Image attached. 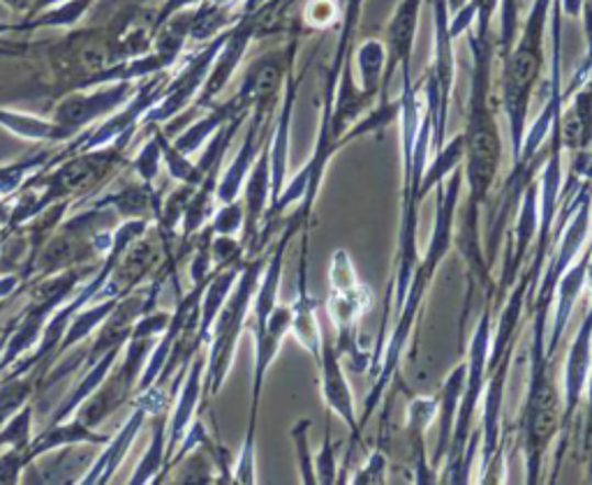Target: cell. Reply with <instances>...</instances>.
I'll return each mask as SVG.
<instances>
[{"label": "cell", "instance_id": "5b68a950", "mask_svg": "<svg viewBox=\"0 0 592 485\" xmlns=\"http://www.w3.org/2000/svg\"><path fill=\"white\" fill-rule=\"evenodd\" d=\"M493 298H487L484 303V313H481L474 334L470 340L468 349V374H466V391L463 398H460L458 414L454 421V432H451V442L445 455V470L440 474L443 481L447 483H463L460 478V467H463V455L468 451L470 437H472V426H474V416L481 405V395H484L487 377H489V357H491V342H493Z\"/></svg>", "mask_w": 592, "mask_h": 485}, {"label": "cell", "instance_id": "836d02e7", "mask_svg": "<svg viewBox=\"0 0 592 485\" xmlns=\"http://www.w3.org/2000/svg\"><path fill=\"white\" fill-rule=\"evenodd\" d=\"M160 160H163V148H160V142L156 137V132H153V139L139 150V156L133 162L135 171L139 173V179L144 183L156 181L158 169H160Z\"/></svg>", "mask_w": 592, "mask_h": 485}, {"label": "cell", "instance_id": "cb8c5ba5", "mask_svg": "<svg viewBox=\"0 0 592 485\" xmlns=\"http://www.w3.org/2000/svg\"><path fill=\"white\" fill-rule=\"evenodd\" d=\"M37 382V370L19 374V377H5L3 386H0V428H3L21 407L29 405Z\"/></svg>", "mask_w": 592, "mask_h": 485}, {"label": "cell", "instance_id": "8d00e7d4", "mask_svg": "<svg viewBox=\"0 0 592 485\" xmlns=\"http://www.w3.org/2000/svg\"><path fill=\"white\" fill-rule=\"evenodd\" d=\"M29 462V449H10L0 455V483H16Z\"/></svg>", "mask_w": 592, "mask_h": 485}, {"label": "cell", "instance_id": "60d3db41", "mask_svg": "<svg viewBox=\"0 0 592 485\" xmlns=\"http://www.w3.org/2000/svg\"><path fill=\"white\" fill-rule=\"evenodd\" d=\"M470 3V0H447V8H449V12H458L460 8H466Z\"/></svg>", "mask_w": 592, "mask_h": 485}, {"label": "cell", "instance_id": "8fae6325", "mask_svg": "<svg viewBox=\"0 0 592 485\" xmlns=\"http://www.w3.org/2000/svg\"><path fill=\"white\" fill-rule=\"evenodd\" d=\"M372 303V294L364 282L355 284L353 290L345 292H332L328 290V296L324 301L326 315L332 319L336 328V349L343 357H349L355 365L359 363V349H357V328Z\"/></svg>", "mask_w": 592, "mask_h": 485}, {"label": "cell", "instance_id": "44dd1931", "mask_svg": "<svg viewBox=\"0 0 592 485\" xmlns=\"http://www.w3.org/2000/svg\"><path fill=\"white\" fill-rule=\"evenodd\" d=\"M236 116H250V114L244 112L234 98L227 100L225 104H215L211 106V112L204 119L192 123L181 137L174 139V146H177L183 156H192V153L200 150L204 142H209L217 129H221L225 123L234 121Z\"/></svg>", "mask_w": 592, "mask_h": 485}, {"label": "cell", "instance_id": "e0dca14e", "mask_svg": "<svg viewBox=\"0 0 592 485\" xmlns=\"http://www.w3.org/2000/svg\"><path fill=\"white\" fill-rule=\"evenodd\" d=\"M466 374H468V363L466 361L458 363L447 374V380L443 382L440 393H437V416H435V421H437V447H435V453H433V460H431V465L435 470L445 462V455H447V449H449V442H451L458 405H460V398H463V391H466Z\"/></svg>", "mask_w": 592, "mask_h": 485}, {"label": "cell", "instance_id": "d6a6232c", "mask_svg": "<svg viewBox=\"0 0 592 485\" xmlns=\"http://www.w3.org/2000/svg\"><path fill=\"white\" fill-rule=\"evenodd\" d=\"M336 451L338 444L332 439V430H326V439L320 449V453L313 458L315 460V476L317 483L332 485L338 481V462H336Z\"/></svg>", "mask_w": 592, "mask_h": 485}, {"label": "cell", "instance_id": "d4e9b609", "mask_svg": "<svg viewBox=\"0 0 592 485\" xmlns=\"http://www.w3.org/2000/svg\"><path fill=\"white\" fill-rule=\"evenodd\" d=\"M153 132H156V137L160 142V148H163V160L167 162V171L174 181H179V183H188V185H200L202 183V171L197 169V165H192L188 160V156H183V153L174 146L169 139H167V132H163L158 127V123H150L148 125Z\"/></svg>", "mask_w": 592, "mask_h": 485}, {"label": "cell", "instance_id": "6da1fadb", "mask_svg": "<svg viewBox=\"0 0 592 485\" xmlns=\"http://www.w3.org/2000/svg\"><path fill=\"white\" fill-rule=\"evenodd\" d=\"M466 188V173H463V165L456 167L445 183L437 185V202H435V225H433V234L428 240L426 255L416 261L410 286L405 292L403 305L399 307V322L393 326V330L389 334L384 347H382V357L376 370V384H372L370 393L366 395L364 401V414L359 418V428L364 432L366 424L370 421V416L378 411V405L382 401V395L387 393L389 384L396 377V372L401 368L405 347L412 338V330L416 319L422 315L424 301L428 296L431 284L440 271L443 261L447 259L451 246H454V225H456V208L460 204V194H463Z\"/></svg>", "mask_w": 592, "mask_h": 485}, {"label": "cell", "instance_id": "ffe728a7", "mask_svg": "<svg viewBox=\"0 0 592 485\" xmlns=\"http://www.w3.org/2000/svg\"><path fill=\"white\" fill-rule=\"evenodd\" d=\"M107 435L96 432L86 424H81L79 418L70 424H56L49 426V430L42 432L37 439H33L29 447V460H37V455H45L49 451H56L60 447H77V444H109Z\"/></svg>", "mask_w": 592, "mask_h": 485}, {"label": "cell", "instance_id": "ab89813d", "mask_svg": "<svg viewBox=\"0 0 592 485\" xmlns=\"http://www.w3.org/2000/svg\"><path fill=\"white\" fill-rule=\"evenodd\" d=\"M0 3H5L14 12H31L37 0H0Z\"/></svg>", "mask_w": 592, "mask_h": 485}, {"label": "cell", "instance_id": "4dcf8cb0", "mask_svg": "<svg viewBox=\"0 0 592 485\" xmlns=\"http://www.w3.org/2000/svg\"><path fill=\"white\" fill-rule=\"evenodd\" d=\"M359 282L361 278L357 275V269L349 252L343 248L334 250L332 261H328V290L345 292V290H353V286Z\"/></svg>", "mask_w": 592, "mask_h": 485}, {"label": "cell", "instance_id": "f35d334b", "mask_svg": "<svg viewBox=\"0 0 592 485\" xmlns=\"http://www.w3.org/2000/svg\"><path fill=\"white\" fill-rule=\"evenodd\" d=\"M202 3H206V0H167V3L163 5V10L158 12L156 21H153V26H150V33H156L167 19H171L174 14H179L188 8H200Z\"/></svg>", "mask_w": 592, "mask_h": 485}, {"label": "cell", "instance_id": "1f68e13d", "mask_svg": "<svg viewBox=\"0 0 592 485\" xmlns=\"http://www.w3.org/2000/svg\"><path fill=\"white\" fill-rule=\"evenodd\" d=\"M244 219H246L244 202L236 200V202L223 204L221 211L211 217L213 236H236L241 229H244Z\"/></svg>", "mask_w": 592, "mask_h": 485}, {"label": "cell", "instance_id": "f1b7e54d", "mask_svg": "<svg viewBox=\"0 0 592 485\" xmlns=\"http://www.w3.org/2000/svg\"><path fill=\"white\" fill-rule=\"evenodd\" d=\"M313 428L311 418H299V421L292 426L290 435L294 442V453H297V467H299V478L303 485H315L317 476H315V455L311 451V439L309 432Z\"/></svg>", "mask_w": 592, "mask_h": 485}, {"label": "cell", "instance_id": "5bb4252c", "mask_svg": "<svg viewBox=\"0 0 592 485\" xmlns=\"http://www.w3.org/2000/svg\"><path fill=\"white\" fill-rule=\"evenodd\" d=\"M590 255H592V248L588 243L585 248V255L583 257H577L572 267H569L562 278L558 280V286H556V313H554V324L551 328H548V338H546V349L548 354H558V347H560V340L565 336L567 330V324H569V317H572V311L574 305L581 296V292L588 286V271H590Z\"/></svg>", "mask_w": 592, "mask_h": 485}, {"label": "cell", "instance_id": "f546056e", "mask_svg": "<svg viewBox=\"0 0 592 485\" xmlns=\"http://www.w3.org/2000/svg\"><path fill=\"white\" fill-rule=\"evenodd\" d=\"M33 442V405L21 407L0 430V447L29 449Z\"/></svg>", "mask_w": 592, "mask_h": 485}, {"label": "cell", "instance_id": "ba28073f", "mask_svg": "<svg viewBox=\"0 0 592 485\" xmlns=\"http://www.w3.org/2000/svg\"><path fill=\"white\" fill-rule=\"evenodd\" d=\"M133 81H116L109 83L102 91L96 93H70L65 95L54 112V125L58 129V142L72 139L83 127H89L100 116L114 112L121 104L135 95Z\"/></svg>", "mask_w": 592, "mask_h": 485}, {"label": "cell", "instance_id": "4fadbf2b", "mask_svg": "<svg viewBox=\"0 0 592 485\" xmlns=\"http://www.w3.org/2000/svg\"><path fill=\"white\" fill-rule=\"evenodd\" d=\"M437 416V395H414L407 405L405 416V439L407 449L414 460V481L416 483H437L440 474L426 460V432L431 430Z\"/></svg>", "mask_w": 592, "mask_h": 485}, {"label": "cell", "instance_id": "2e32d148", "mask_svg": "<svg viewBox=\"0 0 592 485\" xmlns=\"http://www.w3.org/2000/svg\"><path fill=\"white\" fill-rule=\"evenodd\" d=\"M204 365H206V361H204V354H202V349H200V351H197V354H194V359L190 361V372H188L186 386L181 388L177 409H174V416H171V421H169V439H167V451H165V467H163V472L158 474L160 481H163L165 474H167L169 460L174 458V453H177V449L181 447L183 437H186V432H188V426H190L192 416H194L197 403H200L202 393H204V384H202Z\"/></svg>", "mask_w": 592, "mask_h": 485}, {"label": "cell", "instance_id": "4316f807", "mask_svg": "<svg viewBox=\"0 0 592 485\" xmlns=\"http://www.w3.org/2000/svg\"><path fill=\"white\" fill-rule=\"evenodd\" d=\"M165 430H167V424H165V416L163 411L156 414V426H153V439H150V449L146 451V455L142 458L139 467L135 472V476L130 478V483L133 485H139V483H146L148 478L158 476L165 467V451H167V439H165Z\"/></svg>", "mask_w": 592, "mask_h": 485}, {"label": "cell", "instance_id": "277c9868", "mask_svg": "<svg viewBox=\"0 0 592 485\" xmlns=\"http://www.w3.org/2000/svg\"><path fill=\"white\" fill-rule=\"evenodd\" d=\"M269 255H257L246 259L244 269L238 273V280L225 305L217 313L213 326H211V351L206 363V380H204V395H217L223 388L227 372L232 368L236 347L248 326V315L253 307V298L257 292V284L265 273Z\"/></svg>", "mask_w": 592, "mask_h": 485}, {"label": "cell", "instance_id": "3957f363", "mask_svg": "<svg viewBox=\"0 0 592 485\" xmlns=\"http://www.w3.org/2000/svg\"><path fill=\"white\" fill-rule=\"evenodd\" d=\"M551 3L554 0H535L512 52L502 58V106L510 121L514 160L521 153L530 100L544 68V33L551 19Z\"/></svg>", "mask_w": 592, "mask_h": 485}, {"label": "cell", "instance_id": "30bf717a", "mask_svg": "<svg viewBox=\"0 0 592 485\" xmlns=\"http://www.w3.org/2000/svg\"><path fill=\"white\" fill-rule=\"evenodd\" d=\"M317 370H320V393L322 403L326 409L336 414L340 421L347 426L349 435H353V442L361 439V428H359V416H357V405L353 386L347 382V374L343 368V354L336 349L334 340H328L324 336L322 340V351L315 359Z\"/></svg>", "mask_w": 592, "mask_h": 485}, {"label": "cell", "instance_id": "484cf974", "mask_svg": "<svg viewBox=\"0 0 592 485\" xmlns=\"http://www.w3.org/2000/svg\"><path fill=\"white\" fill-rule=\"evenodd\" d=\"M116 303H119V298L112 296L109 301H104V303L91 307V311H86V313L79 311V313L75 315V319L70 322L68 330H65V338H63L58 351L70 349L72 345H79L83 338H89V336H91V330L98 328V326L107 319V315H112V311L116 307ZM58 351H56V354H58Z\"/></svg>", "mask_w": 592, "mask_h": 485}, {"label": "cell", "instance_id": "8992f818", "mask_svg": "<svg viewBox=\"0 0 592 485\" xmlns=\"http://www.w3.org/2000/svg\"><path fill=\"white\" fill-rule=\"evenodd\" d=\"M81 269H72L68 273H63L45 284H40L37 290L33 292V301L24 311V315L19 317L16 328L10 334L5 349H3V359H0V370L10 368L24 351H29L37 338L42 336V330H45L52 313L56 307L70 296V292L75 290V284L81 280Z\"/></svg>", "mask_w": 592, "mask_h": 485}, {"label": "cell", "instance_id": "74e56055", "mask_svg": "<svg viewBox=\"0 0 592 485\" xmlns=\"http://www.w3.org/2000/svg\"><path fill=\"white\" fill-rule=\"evenodd\" d=\"M336 19H338L336 0H311L309 8H305V21H309L313 29L332 26Z\"/></svg>", "mask_w": 592, "mask_h": 485}, {"label": "cell", "instance_id": "ac0fdd59", "mask_svg": "<svg viewBox=\"0 0 592 485\" xmlns=\"http://www.w3.org/2000/svg\"><path fill=\"white\" fill-rule=\"evenodd\" d=\"M574 100L560 114V139L562 148L585 150L592 146V79L574 88Z\"/></svg>", "mask_w": 592, "mask_h": 485}, {"label": "cell", "instance_id": "7c38bea8", "mask_svg": "<svg viewBox=\"0 0 592 485\" xmlns=\"http://www.w3.org/2000/svg\"><path fill=\"white\" fill-rule=\"evenodd\" d=\"M422 0H401V5L393 12L387 33H384V49H387V65L380 88V100H387V88L396 75V70H410V58L414 49V35H416V21H420Z\"/></svg>", "mask_w": 592, "mask_h": 485}, {"label": "cell", "instance_id": "9a60e30c", "mask_svg": "<svg viewBox=\"0 0 592 485\" xmlns=\"http://www.w3.org/2000/svg\"><path fill=\"white\" fill-rule=\"evenodd\" d=\"M292 305V330L290 334L297 338V342L309 351L313 359L320 357L324 330L320 328L317 319V301L309 292V246L301 250V263H299V284H297V298Z\"/></svg>", "mask_w": 592, "mask_h": 485}, {"label": "cell", "instance_id": "83f0119b", "mask_svg": "<svg viewBox=\"0 0 592 485\" xmlns=\"http://www.w3.org/2000/svg\"><path fill=\"white\" fill-rule=\"evenodd\" d=\"M0 125L24 139L58 142V129L54 121H42L29 114H14V112H3V109H0Z\"/></svg>", "mask_w": 592, "mask_h": 485}, {"label": "cell", "instance_id": "9c48e42d", "mask_svg": "<svg viewBox=\"0 0 592 485\" xmlns=\"http://www.w3.org/2000/svg\"><path fill=\"white\" fill-rule=\"evenodd\" d=\"M590 370H592V303H590L588 313L577 330L572 345H569V354H567V363H565V409H562V418H560L562 442H560V449L556 455L554 481H556L558 470H560L569 428H572V424H574L581 401H583V393L588 388Z\"/></svg>", "mask_w": 592, "mask_h": 485}, {"label": "cell", "instance_id": "d6986e66", "mask_svg": "<svg viewBox=\"0 0 592 485\" xmlns=\"http://www.w3.org/2000/svg\"><path fill=\"white\" fill-rule=\"evenodd\" d=\"M144 418H146V409L135 405L133 416L127 418L125 426L119 430V435L114 439H109L107 451L98 458V462L91 467V472H86V478H81V483L91 485V483H109V481H112V476L121 467L125 453L130 451V447H133L137 432L142 430Z\"/></svg>", "mask_w": 592, "mask_h": 485}, {"label": "cell", "instance_id": "603a6c76", "mask_svg": "<svg viewBox=\"0 0 592 485\" xmlns=\"http://www.w3.org/2000/svg\"><path fill=\"white\" fill-rule=\"evenodd\" d=\"M357 65H359V77H361V88L376 98L382 88V77H384V65H387V49L384 42L370 37L366 40L361 47L357 49Z\"/></svg>", "mask_w": 592, "mask_h": 485}, {"label": "cell", "instance_id": "d590c367", "mask_svg": "<svg viewBox=\"0 0 592 485\" xmlns=\"http://www.w3.org/2000/svg\"><path fill=\"white\" fill-rule=\"evenodd\" d=\"M255 435L257 432H246L244 449H241L236 470H234V483H255L257 481V470H255Z\"/></svg>", "mask_w": 592, "mask_h": 485}, {"label": "cell", "instance_id": "b9f144b4", "mask_svg": "<svg viewBox=\"0 0 592 485\" xmlns=\"http://www.w3.org/2000/svg\"><path fill=\"white\" fill-rule=\"evenodd\" d=\"M3 240H5V238H3V234H0V248H3Z\"/></svg>", "mask_w": 592, "mask_h": 485}, {"label": "cell", "instance_id": "7a4b0ae2", "mask_svg": "<svg viewBox=\"0 0 592 485\" xmlns=\"http://www.w3.org/2000/svg\"><path fill=\"white\" fill-rule=\"evenodd\" d=\"M533 340H530V374L528 388H525V401L518 418L521 432V451H523V470L525 483H539L544 470V455L554 439L560 435L562 418V401L556 384V357L548 354V315L551 305L546 301H533Z\"/></svg>", "mask_w": 592, "mask_h": 485}, {"label": "cell", "instance_id": "52a82bcc", "mask_svg": "<svg viewBox=\"0 0 592 485\" xmlns=\"http://www.w3.org/2000/svg\"><path fill=\"white\" fill-rule=\"evenodd\" d=\"M227 31H223L221 35H215L206 47L194 54L188 63L186 68L174 77L171 81H167V88H165V95L160 98V102L156 106H150L146 116L142 119L144 125H150V123H165V121H171L174 116H179L183 109L190 106V102L197 100V95H200L202 86L213 68V60L217 56V52L223 49V44L227 40Z\"/></svg>", "mask_w": 592, "mask_h": 485}, {"label": "cell", "instance_id": "7bdbcfd3", "mask_svg": "<svg viewBox=\"0 0 592 485\" xmlns=\"http://www.w3.org/2000/svg\"><path fill=\"white\" fill-rule=\"evenodd\" d=\"M137 3H146V0H137Z\"/></svg>", "mask_w": 592, "mask_h": 485}, {"label": "cell", "instance_id": "e575fe53", "mask_svg": "<svg viewBox=\"0 0 592 485\" xmlns=\"http://www.w3.org/2000/svg\"><path fill=\"white\" fill-rule=\"evenodd\" d=\"M387 455L378 449L372 451L366 460V465L353 476V483L357 485H378V483H384L387 478Z\"/></svg>", "mask_w": 592, "mask_h": 485}, {"label": "cell", "instance_id": "7402d4cb", "mask_svg": "<svg viewBox=\"0 0 592 485\" xmlns=\"http://www.w3.org/2000/svg\"><path fill=\"white\" fill-rule=\"evenodd\" d=\"M123 347H125V345L112 347L98 363H93V365L89 368V374H86V377L77 384V388L68 395V398H65V401L58 405V409H56L54 416H52V424H49V426H56V424L65 421V418H68L75 409L81 407V403H83L86 398H89L91 393L98 391V386L107 380L109 368H112L114 361L119 359V354H121V349H123Z\"/></svg>", "mask_w": 592, "mask_h": 485}]
</instances>
